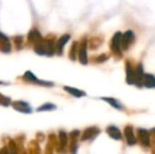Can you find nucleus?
I'll return each instance as SVG.
<instances>
[{"label": "nucleus", "mask_w": 155, "mask_h": 154, "mask_svg": "<svg viewBox=\"0 0 155 154\" xmlns=\"http://www.w3.org/2000/svg\"><path fill=\"white\" fill-rule=\"evenodd\" d=\"M34 51L38 55L52 56L55 53V43L50 39H41L34 44Z\"/></svg>", "instance_id": "nucleus-1"}, {"label": "nucleus", "mask_w": 155, "mask_h": 154, "mask_svg": "<svg viewBox=\"0 0 155 154\" xmlns=\"http://www.w3.org/2000/svg\"><path fill=\"white\" fill-rule=\"evenodd\" d=\"M121 38H123V34L117 32L115 35L113 36L112 40H111V49L115 54H120V47H121Z\"/></svg>", "instance_id": "nucleus-2"}, {"label": "nucleus", "mask_w": 155, "mask_h": 154, "mask_svg": "<svg viewBox=\"0 0 155 154\" xmlns=\"http://www.w3.org/2000/svg\"><path fill=\"white\" fill-rule=\"evenodd\" d=\"M134 41V33L132 31H128L124 34H123V38H121V47L124 50H127Z\"/></svg>", "instance_id": "nucleus-3"}, {"label": "nucleus", "mask_w": 155, "mask_h": 154, "mask_svg": "<svg viewBox=\"0 0 155 154\" xmlns=\"http://www.w3.org/2000/svg\"><path fill=\"white\" fill-rule=\"evenodd\" d=\"M11 49H12V47H11L8 38L3 33L0 32V51L3 53H10Z\"/></svg>", "instance_id": "nucleus-4"}, {"label": "nucleus", "mask_w": 155, "mask_h": 154, "mask_svg": "<svg viewBox=\"0 0 155 154\" xmlns=\"http://www.w3.org/2000/svg\"><path fill=\"white\" fill-rule=\"evenodd\" d=\"M25 80H29V81H32V82H35V84H42V86H53V82H49V81H42V80H39L38 78L35 76L34 74L31 72V71H28L25 72Z\"/></svg>", "instance_id": "nucleus-5"}, {"label": "nucleus", "mask_w": 155, "mask_h": 154, "mask_svg": "<svg viewBox=\"0 0 155 154\" xmlns=\"http://www.w3.org/2000/svg\"><path fill=\"white\" fill-rule=\"evenodd\" d=\"M13 107L17 111L22 112V113H32V108L29 106V103L25 101H15L13 103Z\"/></svg>", "instance_id": "nucleus-6"}, {"label": "nucleus", "mask_w": 155, "mask_h": 154, "mask_svg": "<svg viewBox=\"0 0 155 154\" xmlns=\"http://www.w3.org/2000/svg\"><path fill=\"white\" fill-rule=\"evenodd\" d=\"M78 58H79V61L82 64H88V56H87V41L84 40L81 42V45L79 48V51H78Z\"/></svg>", "instance_id": "nucleus-7"}, {"label": "nucleus", "mask_w": 155, "mask_h": 154, "mask_svg": "<svg viewBox=\"0 0 155 154\" xmlns=\"http://www.w3.org/2000/svg\"><path fill=\"white\" fill-rule=\"evenodd\" d=\"M124 136L127 138V143H128L130 146L136 144V137L134 135V132H133V128L131 126H127L124 128Z\"/></svg>", "instance_id": "nucleus-8"}, {"label": "nucleus", "mask_w": 155, "mask_h": 154, "mask_svg": "<svg viewBox=\"0 0 155 154\" xmlns=\"http://www.w3.org/2000/svg\"><path fill=\"white\" fill-rule=\"evenodd\" d=\"M137 135H138V140L140 142V144L143 145V147L149 146L150 144V136L148 131L143 129H138L137 130Z\"/></svg>", "instance_id": "nucleus-9"}, {"label": "nucleus", "mask_w": 155, "mask_h": 154, "mask_svg": "<svg viewBox=\"0 0 155 154\" xmlns=\"http://www.w3.org/2000/svg\"><path fill=\"white\" fill-rule=\"evenodd\" d=\"M143 75H145V73H143V64H139L138 66L136 67V69H135V84H136L138 87L143 86Z\"/></svg>", "instance_id": "nucleus-10"}, {"label": "nucleus", "mask_w": 155, "mask_h": 154, "mask_svg": "<svg viewBox=\"0 0 155 154\" xmlns=\"http://www.w3.org/2000/svg\"><path fill=\"white\" fill-rule=\"evenodd\" d=\"M98 133H99V129L98 128H88L82 133L81 140H88L91 139V138H94L96 135H98Z\"/></svg>", "instance_id": "nucleus-11"}, {"label": "nucleus", "mask_w": 155, "mask_h": 154, "mask_svg": "<svg viewBox=\"0 0 155 154\" xmlns=\"http://www.w3.org/2000/svg\"><path fill=\"white\" fill-rule=\"evenodd\" d=\"M107 133L111 136L112 138L116 140H120L123 139V135H121V132L118 130V128L115 127V126H109L107 128Z\"/></svg>", "instance_id": "nucleus-12"}, {"label": "nucleus", "mask_w": 155, "mask_h": 154, "mask_svg": "<svg viewBox=\"0 0 155 154\" xmlns=\"http://www.w3.org/2000/svg\"><path fill=\"white\" fill-rule=\"evenodd\" d=\"M126 73H127V82L129 84H133L135 82V71L132 69L130 62L126 64Z\"/></svg>", "instance_id": "nucleus-13"}, {"label": "nucleus", "mask_w": 155, "mask_h": 154, "mask_svg": "<svg viewBox=\"0 0 155 154\" xmlns=\"http://www.w3.org/2000/svg\"><path fill=\"white\" fill-rule=\"evenodd\" d=\"M143 84L146 88H155V76L152 74H145L143 75Z\"/></svg>", "instance_id": "nucleus-14"}, {"label": "nucleus", "mask_w": 155, "mask_h": 154, "mask_svg": "<svg viewBox=\"0 0 155 154\" xmlns=\"http://www.w3.org/2000/svg\"><path fill=\"white\" fill-rule=\"evenodd\" d=\"M70 37H71V36H70L69 34H65V35H62L61 37L58 39L57 43H56V48H57V52H58L59 54H61V53H62L63 48H64L65 43H67L68 41L70 40Z\"/></svg>", "instance_id": "nucleus-15"}, {"label": "nucleus", "mask_w": 155, "mask_h": 154, "mask_svg": "<svg viewBox=\"0 0 155 154\" xmlns=\"http://www.w3.org/2000/svg\"><path fill=\"white\" fill-rule=\"evenodd\" d=\"M63 90L67 91L68 93H70V94L73 95V96H75V97H82V96H86V92L78 90V89L72 88V87H63Z\"/></svg>", "instance_id": "nucleus-16"}, {"label": "nucleus", "mask_w": 155, "mask_h": 154, "mask_svg": "<svg viewBox=\"0 0 155 154\" xmlns=\"http://www.w3.org/2000/svg\"><path fill=\"white\" fill-rule=\"evenodd\" d=\"M28 37H29L30 42H33V43L38 42L39 40L42 39V36H41L40 32L37 31V30H32V31L29 33V35H28Z\"/></svg>", "instance_id": "nucleus-17"}, {"label": "nucleus", "mask_w": 155, "mask_h": 154, "mask_svg": "<svg viewBox=\"0 0 155 154\" xmlns=\"http://www.w3.org/2000/svg\"><path fill=\"white\" fill-rule=\"evenodd\" d=\"M101 99H104V100H106V101H108L109 103H110L111 106H113L114 108H116V109H118V110H124V107H123V105H121L120 103H118L117 100H115L114 98H109V97H102Z\"/></svg>", "instance_id": "nucleus-18"}, {"label": "nucleus", "mask_w": 155, "mask_h": 154, "mask_svg": "<svg viewBox=\"0 0 155 154\" xmlns=\"http://www.w3.org/2000/svg\"><path fill=\"white\" fill-rule=\"evenodd\" d=\"M59 140H60V147H61V148H64V147L67 146V143H68V135L64 131L59 132Z\"/></svg>", "instance_id": "nucleus-19"}, {"label": "nucleus", "mask_w": 155, "mask_h": 154, "mask_svg": "<svg viewBox=\"0 0 155 154\" xmlns=\"http://www.w3.org/2000/svg\"><path fill=\"white\" fill-rule=\"evenodd\" d=\"M56 106L53 105V103H45L43 106H41V107H39L38 109H37V111L40 112V111H51V110H55L56 109Z\"/></svg>", "instance_id": "nucleus-20"}, {"label": "nucleus", "mask_w": 155, "mask_h": 154, "mask_svg": "<svg viewBox=\"0 0 155 154\" xmlns=\"http://www.w3.org/2000/svg\"><path fill=\"white\" fill-rule=\"evenodd\" d=\"M78 51H79V50L77 49V42H74L71 48V51H70V58H71L72 60L76 59V54L78 53Z\"/></svg>", "instance_id": "nucleus-21"}, {"label": "nucleus", "mask_w": 155, "mask_h": 154, "mask_svg": "<svg viewBox=\"0 0 155 154\" xmlns=\"http://www.w3.org/2000/svg\"><path fill=\"white\" fill-rule=\"evenodd\" d=\"M11 103V99L8 98V97H4L2 96L1 94H0V105L2 106H8Z\"/></svg>", "instance_id": "nucleus-22"}, {"label": "nucleus", "mask_w": 155, "mask_h": 154, "mask_svg": "<svg viewBox=\"0 0 155 154\" xmlns=\"http://www.w3.org/2000/svg\"><path fill=\"white\" fill-rule=\"evenodd\" d=\"M15 43L18 45V49H20L21 44H22V36H16L15 37Z\"/></svg>", "instance_id": "nucleus-23"}, {"label": "nucleus", "mask_w": 155, "mask_h": 154, "mask_svg": "<svg viewBox=\"0 0 155 154\" xmlns=\"http://www.w3.org/2000/svg\"><path fill=\"white\" fill-rule=\"evenodd\" d=\"M108 59V56L107 55H101V56H99V57L97 58V62H102V61H104V60H107Z\"/></svg>", "instance_id": "nucleus-24"}]
</instances>
